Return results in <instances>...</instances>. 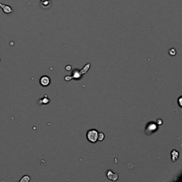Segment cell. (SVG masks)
Returning a JSON list of instances; mask_svg holds the SVG:
<instances>
[{
  "instance_id": "3",
  "label": "cell",
  "mask_w": 182,
  "mask_h": 182,
  "mask_svg": "<svg viewBox=\"0 0 182 182\" xmlns=\"http://www.w3.org/2000/svg\"><path fill=\"white\" fill-rule=\"evenodd\" d=\"M107 175H108V178L109 179L112 180V181H115L116 180L118 179V178H119V176H118V174H114L111 170L108 171Z\"/></svg>"
},
{
  "instance_id": "2",
  "label": "cell",
  "mask_w": 182,
  "mask_h": 182,
  "mask_svg": "<svg viewBox=\"0 0 182 182\" xmlns=\"http://www.w3.org/2000/svg\"><path fill=\"white\" fill-rule=\"evenodd\" d=\"M0 7H1V9H2V11L6 14H9L13 12L12 8L9 5H6V4H2V3H0Z\"/></svg>"
},
{
  "instance_id": "9",
  "label": "cell",
  "mask_w": 182,
  "mask_h": 182,
  "mask_svg": "<svg viewBox=\"0 0 182 182\" xmlns=\"http://www.w3.org/2000/svg\"><path fill=\"white\" fill-rule=\"evenodd\" d=\"M0 61H1V59H0Z\"/></svg>"
},
{
  "instance_id": "6",
  "label": "cell",
  "mask_w": 182,
  "mask_h": 182,
  "mask_svg": "<svg viewBox=\"0 0 182 182\" xmlns=\"http://www.w3.org/2000/svg\"><path fill=\"white\" fill-rule=\"evenodd\" d=\"M30 181V177H29V176H27V175H26V176H24L22 178V179L20 180V182H28Z\"/></svg>"
},
{
  "instance_id": "4",
  "label": "cell",
  "mask_w": 182,
  "mask_h": 182,
  "mask_svg": "<svg viewBox=\"0 0 182 182\" xmlns=\"http://www.w3.org/2000/svg\"><path fill=\"white\" fill-rule=\"evenodd\" d=\"M41 6L43 9H48L51 6V0H40Z\"/></svg>"
},
{
  "instance_id": "1",
  "label": "cell",
  "mask_w": 182,
  "mask_h": 182,
  "mask_svg": "<svg viewBox=\"0 0 182 182\" xmlns=\"http://www.w3.org/2000/svg\"><path fill=\"white\" fill-rule=\"evenodd\" d=\"M97 136H98V133L97 131L95 130H89L87 133V138L88 141L90 142H96L97 139Z\"/></svg>"
},
{
  "instance_id": "8",
  "label": "cell",
  "mask_w": 182,
  "mask_h": 182,
  "mask_svg": "<svg viewBox=\"0 0 182 182\" xmlns=\"http://www.w3.org/2000/svg\"><path fill=\"white\" fill-rule=\"evenodd\" d=\"M176 51H175V49H174V48H172V49L169 50V54L172 55V56H174L175 54H176Z\"/></svg>"
},
{
  "instance_id": "7",
  "label": "cell",
  "mask_w": 182,
  "mask_h": 182,
  "mask_svg": "<svg viewBox=\"0 0 182 182\" xmlns=\"http://www.w3.org/2000/svg\"><path fill=\"white\" fill-rule=\"evenodd\" d=\"M104 137H105V135H104L103 133H99L98 136H97V139L100 141H102L104 139Z\"/></svg>"
},
{
  "instance_id": "5",
  "label": "cell",
  "mask_w": 182,
  "mask_h": 182,
  "mask_svg": "<svg viewBox=\"0 0 182 182\" xmlns=\"http://www.w3.org/2000/svg\"><path fill=\"white\" fill-rule=\"evenodd\" d=\"M50 79L48 76H43L40 79V83L43 86H47L49 84Z\"/></svg>"
}]
</instances>
